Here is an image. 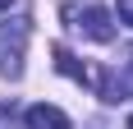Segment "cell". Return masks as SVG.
<instances>
[{"mask_svg":"<svg viewBox=\"0 0 133 129\" xmlns=\"http://www.w3.org/2000/svg\"><path fill=\"white\" fill-rule=\"evenodd\" d=\"M23 42H28V23H14V37L9 28H0V74L5 78L23 74Z\"/></svg>","mask_w":133,"mask_h":129,"instance_id":"obj_2","label":"cell"},{"mask_svg":"<svg viewBox=\"0 0 133 129\" xmlns=\"http://www.w3.org/2000/svg\"><path fill=\"white\" fill-rule=\"evenodd\" d=\"M23 120H28V129H74L60 106H46V102H41V106H28Z\"/></svg>","mask_w":133,"mask_h":129,"instance_id":"obj_4","label":"cell"},{"mask_svg":"<svg viewBox=\"0 0 133 129\" xmlns=\"http://www.w3.org/2000/svg\"><path fill=\"white\" fill-rule=\"evenodd\" d=\"M129 129H133V115H129Z\"/></svg>","mask_w":133,"mask_h":129,"instance_id":"obj_8","label":"cell"},{"mask_svg":"<svg viewBox=\"0 0 133 129\" xmlns=\"http://www.w3.org/2000/svg\"><path fill=\"white\" fill-rule=\"evenodd\" d=\"M115 14H119V23L133 28V0H119V9H115Z\"/></svg>","mask_w":133,"mask_h":129,"instance_id":"obj_6","label":"cell"},{"mask_svg":"<svg viewBox=\"0 0 133 129\" xmlns=\"http://www.w3.org/2000/svg\"><path fill=\"white\" fill-rule=\"evenodd\" d=\"M51 55H55V69H60V74H69L74 83H96V88H101V78H96L87 64H78V55L69 51V46H51Z\"/></svg>","mask_w":133,"mask_h":129,"instance_id":"obj_3","label":"cell"},{"mask_svg":"<svg viewBox=\"0 0 133 129\" xmlns=\"http://www.w3.org/2000/svg\"><path fill=\"white\" fill-rule=\"evenodd\" d=\"M60 14L69 19V28H78L83 37L101 42V46L115 42V19H110V9H96V5H87V9H83V5H64Z\"/></svg>","mask_w":133,"mask_h":129,"instance_id":"obj_1","label":"cell"},{"mask_svg":"<svg viewBox=\"0 0 133 129\" xmlns=\"http://www.w3.org/2000/svg\"><path fill=\"white\" fill-rule=\"evenodd\" d=\"M119 92H124V97H133V60L124 64V74L115 78V83H106V88H101V97H106V102H119Z\"/></svg>","mask_w":133,"mask_h":129,"instance_id":"obj_5","label":"cell"},{"mask_svg":"<svg viewBox=\"0 0 133 129\" xmlns=\"http://www.w3.org/2000/svg\"><path fill=\"white\" fill-rule=\"evenodd\" d=\"M9 5H14V0H0V9H9Z\"/></svg>","mask_w":133,"mask_h":129,"instance_id":"obj_7","label":"cell"}]
</instances>
